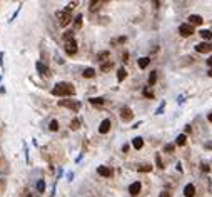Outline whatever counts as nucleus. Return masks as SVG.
<instances>
[{"instance_id": "1", "label": "nucleus", "mask_w": 212, "mask_h": 197, "mask_svg": "<svg viewBox=\"0 0 212 197\" xmlns=\"http://www.w3.org/2000/svg\"><path fill=\"white\" fill-rule=\"evenodd\" d=\"M52 94H54V95H57V97L74 95V94H75V89H74L70 84H65V82H62V84H57V85L52 89Z\"/></svg>"}, {"instance_id": "2", "label": "nucleus", "mask_w": 212, "mask_h": 197, "mask_svg": "<svg viewBox=\"0 0 212 197\" xmlns=\"http://www.w3.org/2000/svg\"><path fill=\"white\" fill-rule=\"evenodd\" d=\"M70 10H72V7L68 5V7H65L62 12H57V17H60V22H58V23H60L62 27H65L68 22H70V15H68V13H70Z\"/></svg>"}, {"instance_id": "3", "label": "nucleus", "mask_w": 212, "mask_h": 197, "mask_svg": "<svg viewBox=\"0 0 212 197\" xmlns=\"http://www.w3.org/2000/svg\"><path fill=\"white\" fill-rule=\"evenodd\" d=\"M58 105L67 107V109H70V110H74V112H78V110H80V102H75V100H60Z\"/></svg>"}, {"instance_id": "4", "label": "nucleus", "mask_w": 212, "mask_h": 197, "mask_svg": "<svg viewBox=\"0 0 212 197\" xmlns=\"http://www.w3.org/2000/svg\"><path fill=\"white\" fill-rule=\"evenodd\" d=\"M179 34H180L182 37H191L194 34V27L191 23H182V25L179 27Z\"/></svg>"}, {"instance_id": "5", "label": "nucleus", "mask_w": 212, "mask_h": 197, "mask_svg": "<svg viewBox=\"0 0 212 197\" xmlns=\"http://www.w3.org/2000/svg\"><path fill=\"white\" fill-rule=\"evenodd\" d=\"M132 117H134V112L130 110L129 107H124L122 110H120V119L124 120V122H129V120H132Z\"/></svg>"}, {"instance_id": "6", "label": "nucleus", "mask_w": 212, "mask_h": 197, "mask_svg": "<svg viewBox=\"0 0 212 197\" xmlns=\"http://www.w3.org/2000/svg\"><path fill=\"white\" fill-rule=\"evenodd\" d=\"M65 52H67L68 55H74V54H77V42H75V40L65 42Z\"/></svg>"}, {"instance_id": "7", "label": "nucleus", "mask_w": 212, "mask_h": 197, "mask_svg": "<svg viewBox=\"0 0 212 197\" xmlns=\"http://www.w3.org/2000/svg\"><path fill=\"white\" fill-rule=\"evenodd\" d=\"M97 174L102 176V177H110V176H112V170L109 167H105V166H99V167H97Z\"/></svg>"}, {"instance_id": "8", "label": "nucleus", "mask_w": 212, "mask_h": 197, "mask_svg": "<svg viewBox=\"0 0 212 197\" xmlns=\"http://www.w3.org/2000/svg\"><path fill=\"white\" fill-rule=\"evenodd\" d=\"M110 125H112V124H110L109 119L102 120V124H100V127H99V132H100V134H107V132L110 130Z\"/></svg>"}, {"instance_id": "9", "label": "nucleus", "mask_w": 212, "mask_h": 197, "mask_svg": "<svg viewBox=\"0 0 212 197\" xmlns=\"http://www.w3.org/2000/svg\"><path fill=\"white\" fill-rule=\"evenodd\" d=\"M195 50H197V52H201V54H205V52H209V50H211V44H205V42L197 44V45H195Z\"/></svg>"}, {"instance_id": "10", "label": "nucleus", "mask_w": 212, "mask_h": 197, "mask_svg": "<svg viewBox=\"0 0 212 197\" xmlns=\"http://www.w3.org/2000/svg\"><path fill=\"white\" fill-rule=\"evenodd\" d=\"M194 194H195V187H194L192 184H187L185 189H184V196L185 197H194Z\"/></svg>"}, {"instance_id": "11", "label": "nucleus", "mask_w": 212, "mask_h": 197, "mask_svg": "<svg viewBox=\"0 0 212 197\" xmlns=\"http://www.w3.org/2000/svg\"><path fill=\"white\" fill-rule=\"evenodd\" d=\"M129 192H130L132 196H137V194L140 192V182H134V184H130V187H129Z\"/></svg>"}, {"instance_id": "12", "label": "nucleus", "mask_w": 212, "mask_h": 197, "mask_svg": "<svg viewBox=\"0 0 212 197\" xmlns=\"http://www.w3.org/2000/svg\"><path fill=\"white\" fill-rule=\"evenodd\" d=\"M189 23L191 25H201L202 23V17L201 15H191L189 17Z\"/></svg>"}, {"instance_id": "13", "label": "nucleus", "mask_w": 212, "mask_h": 197, "mask_svg": "<svg viewBox=\"0 0 212 197\" xmlns=\"http://www.w3.org/2000/svg\"><path fill=\"white\" fill-rule=\"evenodd\" d=\"M132 145H134L137 150H139V149H142V147H144V140H142V137H135L134 140H132Z\"/></svg>"}, {"instance_id": "14", "label": "nucleus", "mask_w": 212, "mask_h": 197, "mask_svg": "<svg viewBox=\"0 0 212 197\" xmlns=\"http://www.w3.org/2000/svg\"><path fill=\"white\" fill-rule=\"evenodd\" d=\"M125 77H127V70L124 69V67L117 70V80H119V82H122V80L125 79Z\"/></svg>"}, {"instance_id": "15", "label": "nucleus", "mask_w": 212, "mask_h": 197, "mask_svg": "<svg viewBox=\"0 0 212 197\" xmlns=\"http://www.w3.org/2000/svg\"><path fill=\"white\" fill-rule=\"evenodd\" d=\"M82 74H84V77H87V79H92V77L95 75V70L92 69V67H87V69L82 72Z\"/></svg>"}, {"instance_id": "16", "label": "nucleus", "mask_w": 212, "mask_h": 197, "mask_svg": "<svg viewBox=\"0 0 212 197\" xmlns=\"http://www.w3.org/2000/svg\"><path fill=\"white\" fill-rule=\"evenodd\" d=\"M37 70H39L40 74H45V75H50V72H48V69L42 64V62H37Z\"/></svg>"}, {"instance_id": "17", "label": "nucleus", "mask_w": 212, "mask_h": 197, "mask_svg": "<svg viewBox=\"0 0 212 197\" xmlns=\"http://www.w3.org/2000/svg\"><path fill=\"white\" fill-rule=\"evenodd\" d=\"M149 64H150V59H149V57H142V59H139V67H140V69H145Z\"/></svg>"}, {"instance_id": "18", "label": "nucleus", "mask_w": 212, "mask_h": 197, "mask_svg": "<svg viewBox=\"0 0 212 197\" xmlns=\"http://www.w3.org/2000/svg\"><path fill=\"white\" fill-rule=\"evenodd\" d=\"M201 37L204 40H211L212 39V32L211 30H201Z\"/></svg>"}, {"instance_id": "19", "label": "nucleus", "mask_w": 212, "mask_h": 197, "mask_svg": "<svg viewBox=\"0 0 212 197\" xmlns=\"http://www.w3.org/2000/svg\"><path fill=\"white\" fill-rule=\"evenodd\" d=\"M177 145H185V142H187V137H185V134H180L179 137H177Z\"/></svg>"}, {"instance_id": "20", "label": "nucleus", "mask_w": 212, "mask_h": 197, "mask_svg": "<svg viewBox=\"0 0 212 197\" xmlns=\"http://www.w3.org/2000/svg\"><path fill=\"white\" fill-rule=\"evenodd\" d=\"M155 80H157V72H150V75H149V85H154Z\"/></svg>"}, {"instance_id": "21", "label": "nucleus", "mask_w": 212, "mask_h": 197, "mask_svg": "<svg viewBox=\"0 0 212 197\" xmlns=\"http://www.w3.org/2000/svg\"><path fill=\"white\" fill-rule=\"evenodd\" d=\"M110 69H112V62H105V64L100 65V70H102V72H109Z\"/></svg>"}, {"instance_id": "22", "label": "nucleus", "mask_w": 212, "mask_h": 197, "mask_svg": "<svg viewBox=\"0 0 212 197\" xmlns=\"http://www.w3.org/2000/svg\"><path fill=\"white\" fill-rule=\"evenodd\" d=\"M74 27H75V29H80V27H82V15H77V17H75Z\"/></svg>"}, {"instance_id": "23", "label": "nucleus", "mask_w": 212, "mask_h": 197, "mask_svg": "<svg viewBox=\"0 0 212 197\" xmlns=\"http://www.w3.org/2000/svg\"><path fill=\"white\" fill-rule=\"evenodd\" d=\"M150 170H152V166H147V164L139 167V172H150Z\"/></svg>"}, {"instance_id": "24", "label": "nucleus", "mask_w": 212, "mask_h": 197, "mask_svg": "<svg viewBox=\"0 0 212 197\" xmlns=\"http://www.w3.org/2000/svg\"><path fill=\"white\" fill-rule=\"evenodd\" d=\"M37 190H39V192H44V190H45V182H44V180H39V182H37Z\"/></svg>"}, {"instance_id": "25", "label": "nucleus", "mask_w": 212, "mask_h": 197, "mask_svg": "<svg viewBox=\"0 0 212 197\" xmlns=\"http://www.w3.org/2000/svg\"><path fill=\"white\" fill-rule=\"evenodd\" d=\"M70 127L74 129V130H77V129L80 127V120H78V119H74V120H72V125H70Z\"/></svg>"}, {"instance_id": "26", "label": "nucleus", "mask_w": 212, "mask_h": 197, "mask_svg": "<svg viewBox=\"0 0 212 197\" xmlns=\"http://www.w3.org/2000/svg\"><path fill=\"white\" fill-rule=\"evenodd\" d=\"M144 95L147 98H154V92H152L150 89H144Z\"/></svg>"}, {"instance_id": "27", "label": "nucleus", "mask_w": 212, "mask_h": 197, "mask_svg": "<svg viewBox=\"0 0 212 197\" xmlns=\"http://www.w3.org/2000/svg\"><path fill=\"white\" fill-rule=\"evenodd\" d=\"M105 57H109V52H107V50H105V52H100V54L97 55V60H100V62H102Z\"/></svg>"}, {"instance_id": "28", "label": "nucleus", "mask_w": 212, "mask_h": 197, "mask_svg": "<svg viewBox=\"0 0 212 197\" xmlns=\"http://www.w3.org/2000/svg\"><path fill=\"white\" fill-rule=\"evenodd\" d=\"M58 129V122L57 120H52V122H50V130H57Z\"/></svg>"}, {"instance_id": "29", "label": "nucleus", "mask_w": 212, "mask_h": 197, "mask_svg": "<svg viewBox=\"0 0 212 197\" xmlns=\"http://www.w3.org/2000/svg\"><path fill=\"white\" fill-rule=\"evenodd\" d=\"M90 102H92V104H104V98H100V97H97V98H90Z\"/></svg>"}, {"instance_id": "30", "label": "nucleus", "mask_w": 212, "mask_h": 197, "mask_svg": "<svg viewBox=\"0 0 212 197\" xmlns=\"http://www.w3.org/2000/svg\"><path fill=\"white\" fill-rule=\"evenodd\" d=\"M155 162H157V166H159L160 169L164 167V166H162V160H160V155H155Z\"/></svg>"}, {"instance_id": "31", "label": "nucleus", "mask_w": 212, "mask_h": 197, "mask_svg": "<svg viewBox=\"0 0 212 197\" xmlns=\"http://www.w3.org/2000/svg\"><path fill=\"white\" fill-rule=\"evenodd\" d=\"M159 197H170V192H167V190H162V192L159 194Z\"/></svg>"}, {"instance_id": "32", "label": "nucleus", "mask_w": 212, "mask_h": 197, "mask_svg": "<svg viewBox=\"0 0 212 197\" xmlns=\"http://www.w3.org/2000/svg\"><path fill=\"white\" fill-rule=\"evenodd\" d=\"M172 150H174V145H172V144L165 145V152H172Z\"/></svg>"}, {"instance_id": "33", "label": "nucleus", "mask_w": 212, "mask_h": 197, "mask_svg": "<svg viewBox=\"0 0 212 197\" xmlns=\"http://www.w3.org/2000/svg\"><path fill=\"white\" fill-rule=\"evenodd\" d=\"M202 170H204V172H209V170H211V167H209V166H205V164H204V166H202Z\"/></svg>"}, {"instance_id": "34", "label": "nucleus", "mask_w": 212, "mask_h": 197, "mask_svg": "<svg viewBox=\"0 0 212 197\" xmlns=\"http://www.w3.org/2000/svg\"><path fill=\"white\" fill-rule=\"evenodd\" d=\"M207 64H209V65H212V55L209 57V59H207Z\"/></svg>"}, {"instance_id": "35", "label": "nucleus", "mask_w": 212, "mask_h": 197, "mask_svg": "<svg viewBox=\"0 0 212 197\" xmlns=\"http://www.w3.org/2000/svg\"><path fill=\"white\" fill-rule=\"evenodd\" d=\"M205 147H209V149H212V142H209V144H205Z\"/></svg>"}, {"instance_id": "36", "label": "nucleus", "mask_w": 212, "mask_h": 197, "mask_svg": "<svg viewBox=\"0 0 212 197\" xmlns=\"http://www.w3.org/2000/svg\"><path fill=\"white\" fill-rule=\"evenodd\" d=\"M207 119H209V122H212V114H209V117Z\"/></svg>"}, {"instance_id": "37", "label": "nucleus", "mask_w": 212, "mask_h": 197, "mask_svg": "<svg viewBox=\"0 0 212 197\" xmlns=\"http://www.w3.org/2000/svg\"><path fill=\"white\" fill-rule=\"evenodd\" d=\"M209 77H212V69H211V70H209Z\"/></svg>"}, {"instance_id": "38", "label": "nucleus", "mask_w": 212, "mask_h": 197, "mask_svg": "<svg viewBox=\"0 0 212 197\" xmlns=\"http://www.w3.org/2000/svg\"><path fill=\"white\" fill-rule=\"evenodd\" d=\"M29 197H35V196H32V194H29Z\"/></svg>"}, {"instance_id": "39", "label": "nucleus", "mask_w": 212, "mask_h": 197, "mask_svg": "<svg viewBox=\"0 0 212 197\" xmlns=\"http://www.w3.org/2000/svg\"><path fill=\"white\" fill-rule=\"evenodd\" d=\"M211 49H212V44H211Z\"/></svg>"}]
</instances>
